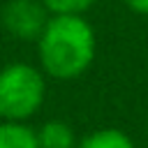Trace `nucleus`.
Returning <instances> with one entry per match:
<instances>
[{"mask_svg": "<svg viewBox=\"0 0 148 148\" xmlns=\"http://www.w3.org/2000/svg\"><path fill=\"white\" fill-rule=\"evenodd\" d=\"M42 72L69 81L95 60V30L81 14H53L37 39Z\"/></svg>", "mask_w": 148, "mask_h": 148, "instance_id": "1", "label": "nucleus"}, {"mask_svg": "<svg viewBox=\"0 0 148 148\" xmlns=\"http://www.w3.org/2000/svg\"><path fill=\"white\" fill-rule=\"evenodd\" d=\"M46 97L44 72L28 62H9L0 69V118L23 123L35 116Z\"/></svg>", "mask_w": 148, "mask_h": 148, "instance_id": "2", "label": "nucleus"}, {"mask_svg": "<svg viewBox=\"0 0 148 148\" xmlns=\"http://www.w3.org/2000/svg\"><path fill=\"white\" fill-rule=\"evenodd\" d=\"M49 14L42 0H9L2 9V25L18 39H39Z\"/></svg>", "mask_w": 148, "mask_h": 148, "instance_id": "3", "label": "nucleus"}, {"mask_svg": "<svg viewBox=\"0 0 148 148\" xmlns=\"http://www.w3.org/2000/svg\"><path fill=\"white\" fill-rule=\"evenodd\" d=\"M74 130L62 120H49L37 130V146L39 148H76Z\"/></svg>", "mask_w": 148, "mask_h": 148, "instance_id": "4", "label": "nucleus"}, {"mask_svg": "<svg viewBox=\"0 0 148 148\" xmlns=\"http://www.w3.org/2000/svg\"><path fill=\"white\" fill-rule=\"evenodd\" d=\"M0 148H39L37 132L25 123L2 120L0 123Z\"/></svg>", "mask_w": 148, "mask_h": 148, "instance_id": "5", "label": "nucleus"}, {"mask_svg": "<svg viewBox=\"0 0 148 148\" xmlns=\"http://www.w3.org/2000/svg\"><path fill=\"white\" fill-rule=\"evenodd\" d=\"M76 148H134V143L123 130L106 127V130H97V132L86 134L76 143Z\"/></svg>", "mask_w": 148, "mask_h": 148, "instance_id": "6", "label": "nucleus"}, {"mask_svg": "<svg viewBox=\"0 0 148 148\" xmlns=\"http://www.w3.org/2000/svg\"><path fill=\"white\" fill-rule=\"evenodd\" d=\"M51 14H81L88 12L97 0H42Z\"/></svg>", "mask_w": 148, "mask_h": 148, "instance_id": "7", "label": "nucleus"}, {"mask_svg": "<svg viewBox=\"0 0 148 148\" xmlns=\"http://www.w3.org/2000/svg\"><path fill=\"white\" fill-rule=\"evenodd\" d=\"M125 5H127L132 12L148 16V0H125Z\"/></svg>", "mask_w": 148, "mask_h": 148, "instance_id": "8", "label": "nucleus"}]
</instances>
